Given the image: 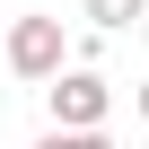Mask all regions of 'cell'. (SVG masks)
Returning a JSON list of instances; mask_svg holds the SVG:
<instances>
[{
    "label": "cell",
    "instance_id": "cell-1",
    "mask_svg": "<svg viewBox=\"0 0 149 149\" xmlns=\"http://www.w3.org/2000/svg\"><path fill=\"white\" fill-rule=\"evenodd\" d=\"M44 97H53V132H97V123H105V105H114V88L97 79V70H61Z\"/></svg>",
    "mask_w": 149,
    "mask_h": 149
},
{
    "label": "cell",
    "instance_id": "cell-4",
    "mask_svg": "<svg viewBox=\"0 0 149 149\" xmlns=\"http://www.w3.org/2000/svg\"><path fill=\"white\" fill-rule=\"evenodd\" d=\"M35 149H114V140H105V132H44Z\"/></svg>",
    "mask_w": 149,
    "mask_h": 149
},
{
    "label": "cell",
    "instance_id": "cell-2",
    "mask_svg": "<svg viewBox=\"0 0 149 149\" xmlns=\"http://www.w3.org/2000/svg\"><path fill=\"white\" fill-rule=\"evenodd\" d=\"M61 53H70L61 44V18H18L9 26V70H18V79H44L53 88L61 79Z\"/></svg>",
    "mask_w": 149,
    "mask_h": 149
},
{
    "label": "cell",
    "instance_id": "cell-5",
    "mask_svg": "<svg viewBox=\"0 0 149 149\" xmlns=\"http://www.w3.org/2000/svg\"><path fill=\"white\" fill-rule=\"evenodd\" d=\"M140 123H149V79H140Z\"/></svg>",
    "mask_w": 149,
    "mask_h": 149
},
{
    "label": "cell",
    "instance_id": "cell-3",
    "mask_svg": "<svg viewBox=\"0 0 149 149\" xmlns=\"http://www.w3.org/2000/svg\"><path fill=\"white\" fill-rule=\"evenodd\" d=\"M88 18H97L105 35H123V26H140V18H149V0H88Z\"/></svg>",
    "mask_w": 149,
    "mask_h": 149
}]
</instances>
